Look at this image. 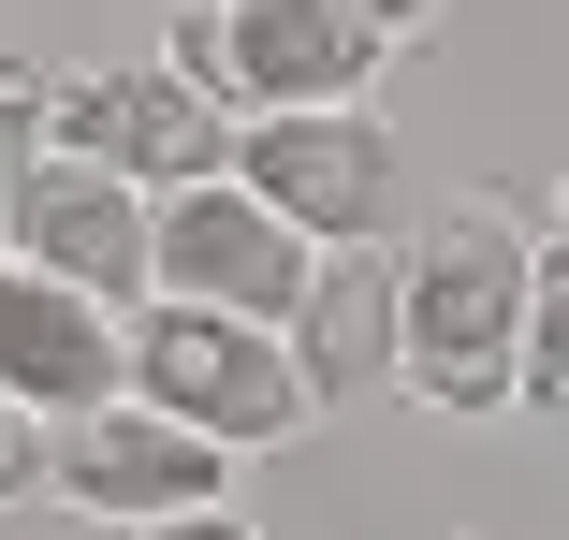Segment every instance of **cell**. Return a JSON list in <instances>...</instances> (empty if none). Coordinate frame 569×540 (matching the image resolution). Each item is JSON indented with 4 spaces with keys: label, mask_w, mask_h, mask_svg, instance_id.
Masks as SVG:
<instances>
[{
    "label": "cell",
    "mask_w": 569,
    "mask_h": 540,
    "mask_svg": "<svg viewBox=\"0 0 569 540\" xmlns=\"http://www.w3.org/2000/svg\"><path fill=\"white\" fill-rule=\"evenodd\" d=\"M234 190L278 234H307L321 263H380L409 234V147L380 102H336V118H249L234 132Z\"/></svg>",
    "instance_id": "3957f363"
},
{
    "label": "cell",
    "mask_w": 569,
    "mask_h": 540,
    "mask_svg": "<svg viewBox=\"0 0 569 540\" xmlns=\"http://www.w3.org/2000/svg\"><path fill=\"white\" fill-rule=\"evenodd\" d=\"M44 147H59V88H44L30 59H0V204L44 176Z\"/></svg>",
    "instance_id": "7c38bea8"
},
{
    "label": "cell",
    "mask_w": 569,
    "mask_h": 540,
    "mask_svg": "<svg viewBox=\"0 0 569 540\" xmlns=\"http://www.w3.org/2000/svg\"><path fill=\"white\" fill-rule=\"evenodd\" d=\"M307 292H321V249L278 234L234 176H204V190L147 204V307H219V321H263V337H292Z\"/></svg>",
    "instance_id": "5b68a950"
},
{
    "label": "cell",
    "mask_w": 569,
    "mask_h": 540,
    "mask_svg": "<svg viewBox=\"0 0 569 540\" xmlns=\"http://www.w3.org/2000/svg\"><path fill=\"white\" fill-rule=\"evenodd\" d=\"M511 409L569 423V234H540V278H526V380H511Z\"/></svg>",
    "instance_id": "8fae6325"
},
{
    "label": "cell",
    "mask_w": 569,
    "mask_h": 540,
    "mask_svg": "<svg viewBox=\"0 0 569 540\" xmlns=\"http://www.w3.org/2000/svg\"><path fill=\"white\" fill-rule=\"evenodd\" d=\"M234 453H204L190 423H161V409H88V423H59V468H44V497H73L102 540H132V526H176V511H234Z\"/></svg>",
    "instance_id": "52a82bcc"
},
{
    "label": "cell",
    "mask_w": 569,
    "mask_h": 540,
    "mask_svg": "<svg viewBox=\"0 0 569 540\" xmlns=\"http://www.w3.org/2000/svg\"><path fill=\"white\" fill-rule=\"evenodd\" d=\"M44 468H59V423H30L16 394H0V511H16V497H44Z\"/></svg>",
    "instance_id": "4fadbf2b"
},
{
    "label": "cell",
    "mask_w": 569,
    "mask_h": 540,
    "mask_svg": "<svg viewBox=\"0 0 569 540\" xmlns=\"http://www.w3.org/2000/svg\"><path fill=\"white\" fill-rule=\"evenodd\" d=\"M555 234H569V176H555Z\"/></svg>",
    "instance_id": "9a60e30c"
},
{
    "label": "cell",
    "mask_w": 569,
    "mask_h": 540,
    "mask_svg": "<svg viewBox=\"0 0 569 540\" xmlns=\"http://www.w3.org/2000/svg\"><path fill=\"white\" fill-rule=\"evenodd\" d=\"M409 44H438V16L409 0H190L161 30V59L219 102V118H336L366 102V73H395Z\"/></svg>",
    "instance_id": "7a4b0ae2"
},
{
    "label": "cell",
    "mask_w": 569,
    "mask_h": 540,
    "mask_svg": "<svg viewBox=\"0 0 569 540\" xmlns=\"http://www.w3.org/2000/svg\"><path fill=\"white\" fill-rule=\"evenodd\" d=\"M0 394H16L30 423H88V409H118L132 394V321L118 307H88L30 263H0Z\"/></svg>",
    "instance_id": "9c48e42d"
},
{
    "label": "cell",
    "mask_w": 569,
    "mask_h": 540,
    "mask_svg": "<svg viewBox=\"0 0 569 540\" xmlns=\"http://www.w3.org/2000/svg\"><path fill=\"white\" fill-rule=\"evenodd\" d=\"M0 263H30V278H59V292H88V307H147V190H118L102 161H59L44 147V176L0 204Z\"/></svg>",
    "instance_id": "ba28073f"
},
{
    "label": "cell",
    "mask_w": 569,
    "mask_h": 540,
    "mask_svg": "<svg viewBox=\"0 0 569 540\" xmlns=\"http://www.w3.org/2000/svg\"><path fill=\"white\" fill-rule=\"evenodd\" d=\"M132 540H263L249 511H176V526H132Z\"/></svg>",
    "instance_id": "5bb4252c"
},
{
    "label": "cell",
    "mask_w": 569,
    "mask_h": 540,
    "mask_svg": "<svg viewBox=\"0 0 569 540\" xmlns=\"http://www.w3.org/2000/svg\"><path fill=\"white\" fill-rule=\"evenodd\" d=\"M292 366H307L321 409L395 380V249H380V263H321V292H307V321H292Z\"/></svg>",
    "instance_id": "30bf717a"
},
{
    "label": "cell",
    "mask_w": 569,
    "mask_h": 540,
    "mask_svg": "<svg viewBox=\"0 0 569 540\" xmlns=\"http://www.w3.org/2000/svg\"><path fill=\"white\" fill-rule=\"evenodd\" d=\"M59 161H102L118 190L176 204V190H204V176H234V118H219L176 59H102V73L59 88Z\"/></svg>",
    "instance_id": "8992f818"
},
{
    "label": "cell",
    "mask_w": 569,
    "mask_h": 540,
    "mask_svg": "<svg viewBox=\"0 0 569 540\" xmlns=\"http://www.w3.org/2000/svg\"><path fill=\"white\" fill-rule=\"evenodd\" d=\"M132 409L190 423V439H204V453H234V468L321 423L292 337H263V321H219V307H132Z\"/></svg>",
    "instance_id": "277c9868"
},
{
    "label": "cell",
    "mask_w": 569,
    "mask_h": 540,
    "mask_svg": "<svg viewBox=\"0 0 569 540\" xmlns=\"http://www.w3.org/2000/svg\"><path fill=\"white\" fill-rule=\"evenodd\" d=\"M526 278H540V220L511 190H452L395 234V394H423L438 423H497L526 380Z\"/></svg>",
    "instance_id": "6da1fadb"
}]
</instances>
